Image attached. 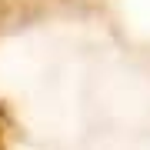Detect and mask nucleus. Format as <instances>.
<instances>
[{
  "instance_id": "nucleus-1",
  "label": "nucleus",
  "mask_w": 150,
  "mask_h": 150,
  "mask_svg": "<svg viewBox=\"0 0 150 150\" xmlns=\"http://www.w3.org/2000/svg\"><path fill=\"white\" fill-rule=\"evenodd\" d=\"M0 150H23L20 147V130H17L13 117L0 107Z\"/></svg>"
}]
</instances>
